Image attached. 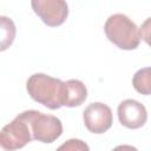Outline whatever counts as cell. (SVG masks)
I'll return each mask as SVG.
<instances>
[{
	"instance_id": "obj_8",
	"label": "cell",
	"mask_w": 151,
	"mask_h": 151,
	"mask_svg": "<svg viewBox=\"0 0 151 151\" xmlns=\"http://www.w3.org/2000/svg\"><path fill=\"white\" fill-rule=\"evenodd\" d=\"M87 98V88L81 80L70 79L65 81L64 106L76 107L81 105Z\"/></svg>"
},
{
	"instance_id": "obj_11",
	"label": "cell",
	"mask_w": 151,
	"mask_h": 151,
	"mask_svg": "<svg viewBox=\"0 0 151 151\" xmlns=\"http://www.w3.org/2000/svg\"><path fill=\"white\" fill-rule=\"evenodd\" d=\"M59 150H88V146L80 139H68L59 146Z\"/></svg>"
},
{
	"instance_id": "obj_10",
	"label": "cell",
	"mask_w": 151,
	"mask_h": 151,
	"mask_svg": "<svg viewBox=\"0 0 151 151\" xmlns=\"http://www.w3.org/2000/svg\"><path fill=\"white\" fill-rule=\"evenodd\" d=\"M132 85L137 92H139L144 96H149L151 92L150 67H144V68L138 70L132 78Z\"/></svg>"
},
{
	"instance_id": "obj_9",
	"label": "cell",
	"mask_w": 151,
	"mask_h": 151,
	"mask_svg": "<svg viewBox=\"0 0 151 151\" xmlns=\"http://www.w3.org/2000/svg\"><path fill=\"white\" fill-rule=\"evenodd\" d=\"M17 28L14 21L6 15H0V52L6 51L14 41Z\"/></svg>"
},
{
	"instance_id": "obj_6",
	"label": "cell",
	"mask_w": 151,
	"mask_h": 151,
	"mask_svg": "<svg viewBox=\"0 0 151 151\" xmlns=\"http://www.w3.org/2000/svg\"><path fill=\"white\" fill-rule=\"evenodd\" d=\"M61 133L63 124L55 116L39 112L32 122V137L40 143L51 144L55 142Z\"/></svg>"
},
{
	"instance_id": "obj_5",
	"label": "cell",
	"mask_w": 151,
	"mask_h": 151,
	"mask_svg": "<svg viewBox=\"0 0 151 151\" xmlns=\"http://www.w3.org/2000/svg\"><path fill=\"white\" fill-rule=\"evenodd\" d=\"M83 119L86 129L96 134L106 132L113 123L112 110L104 103H92L85 107Z\"/></svg>"
},
{
	"instance_id": "obj_7",
	"label": "cell",
	"mask_w": 151,
	"mask_h": 151,
	"mask_svg": "<svg viewBox=\"0 0 151 151\" xmlns=\"http://www.w3.org/2000/svg\"><path fill=\"white\" fill-rule=\"evenodd\" d=\"M118 119L120 124L127 129H139L147 120V111L145 106L134 99H125L118 105Z\"/></svg>"
},
{
	"instance_id": "obj_3",
	"label": "cell",
	"mask_w": 151,
	"mask_h": 151,
	"mask_svg": "<svg viewBox=\"0 0 151 151\" xmlns=\"http://www.w3.org/2000/svg\"><path fill=\"white\" fill-rule=\"evenodd\" d=\"M106 38L120 50H136L140 44V31L125 14L116 13L107 18L104 25Z\"/></svg>"
},
{
	"instance_id": "obj_1",
	"label": "cell",
	"mask_w": 151,
	"mask_h": 151,
	"mask_svg": "<svg viewBox=\"0 0 151 151\" xmlns=\"http://www.w3.org/2000/svg\"><path fill=\"white\" fill-rule=\"evenodd\" d=\"M29 97L50 110H58L64 106L65 81L45 73L32 74L26 83Z\"/></svg>"
},
{
	"instance_id": "obj_2",
	"label": "cell",
	"mask_w": 151,
	"mask_h": 151,
	"mask_svg": "<svg viewBox=\"0 0 151 151\" xmlns=\"http://www.w3.org/2000/svg\"><path fill=\"white\" fill-rule=\"evenodd\" d=\"M39 113L37 110H27L18 114L0 131V150L13 151L22 149L32 139V122Z\"/></svg>"
},
{
	"instance_id": "obj_4",
	"label": "cell",
	"mask_w": 151,
	"mask_h": 151,
	"mask_svg": "<svg viewBox=\"0 0 151 151\" xmlns=\"http://www.w3.org/2000/svg\"><path fill=\"white\" fill-rule=\"evenodd\" d=\"M31 6L40 20L50 27L63 25L68 17L66 0H31Z\"/></svg>"
}]
</instances>
